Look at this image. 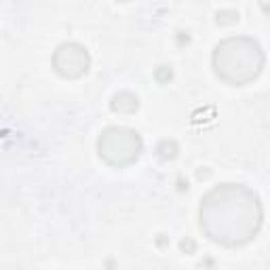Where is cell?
Wrapping results in <instances>:
<instances>
[{
	"instance_id": "cell-1",
	"label": "cell",
	"mask_w": 270,
	"mask_h": 270,
	"mask_svg": "<svg viewBox=\"0 0 270 270\" xmlns=\"http://www.w3.org/2000/svg\"><path fill=\"white\" fill-rule=\"evenodd\" d=\"M199 220L209 241L224 247H243L258 237L264 207L258 192L249 186L222 184L203 196Z\"/></svg>"
},
{
	"instance_id": "cell-5",
	"label": "cell",
	"mask_w": 270,
	"mask_h": 270,
	"mask_svg": "<svg viewBox=\"0 0 270 270\" xmlns=\"http://www.w3.org/2000/svg\"><path fill=\"white\" fill-rule=\"evenodd\" d=\"M110 108L114 112H118V114H135L137 108H139V99L133 93H129V91H120V93H116L112 97Z\"/></svg>"
},
{
	"instance_id": "cell-7",
	"label": "cell",
	"mask_w": 270,
	"mask_h": 270,
	"mask_svg": "<svg viewBox=\"0 0 270 270\" xmlns=\"http://www.w3.org/2000/svg\"><path fill=\"white\" fill-rule=\"evenodd\" d=\"M239 22V13L232 11V9H226V11H220L218 15H215V24L218 26H232Z\"/></svg>"
},
{
	"instance_id": "cell-9",
	"label": "cell",
	"mask_w": 270,
	"mask_h": 270,
	"mask_svg": "<svg viewBox=\"0 0 270 270\" xmlns=\"http://www.w3.org/2000/svg\"><path fill=\"white\" fill-rule=\"evenodd\" d=\"M194 241H190V239H186V241H182V249L186 251V254H192V251H194Z\"/></svg>"
},
{
	"instance_id": "cell-2",
	"label": "cell",
	"mask_w": 270,
	"mask_h": 270,
	"mask_svg": "<svg viewBox=\"0 0 270 270\" xmlns=\"http://www.w3.org/2000/svg\"><path fill=\"white\" fill-rule=\"evenodd\" d=\"M213 70L224 82L243 87L254 82L264 70L266 57L260 43L251 36H230L213 49Z\"/></svg>"
},
{
	"instance_id": "cell-6",
	"label": "cell",
	"mask_w": 270,
	"mask_h": 270,
	"mask_svg": "<svg viewBox=\"0 0 270 270\" xmlns=\"http://www.w3.org/2000/svg\"><path fill=\"white\" fill-rule=\"evenodd\" d=\"M177 152H179V146H177V141H173V139H163L156 146V154L163 160H173L177 156Z\"/></svg>"
},
{
	"instance_id": "cell-4",
	"label": "cell",
	"mask_w": 270,
	"mask_h": 270,
	"mask_svg": "<svg viewBox=\"0 0 270 270\" xmlns=\"http://www.w3.org/2000/svg\"><path fill=\"white\" fill-rule=\"evenodd\" d=\"M53 68L61 78L76 80L91 68V55L78 43H61L53 53Z\"/></svg>"
},
{
	"instance_id": "cell-3",
	"label": "cell",
	"mask_w": 270,
	"mask_h": 270,
	"mask_svg": "<svg viewBox=\"0 0 270 270\" xmlns=\"http://www.w3.org/2000/svg\"><path fill=\"white\" fill-rule=\"evenodd\" d=\"M97 152L103 163L122 169L133 165L143 152L141 135L129 127H108L97 137Z\"/></svg>"
},
{
	"instance_id": "cell-8",
	"label": "cell",
	"mask_w": 270,
	"mask_h": 270,
	"mask_svg": "<svg viewBox=\"0 0 270 270\" xmlns=\"http://www.w3.org/2000/svg\"><path fill=\"white\" fill-rule=\"evenodd\" d=\"M154 78H156V82H160V85H167V82L173 78L171 66H158V68L154 70Z\"/></svg>"
}]
</instances>
